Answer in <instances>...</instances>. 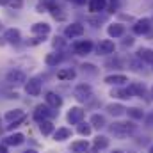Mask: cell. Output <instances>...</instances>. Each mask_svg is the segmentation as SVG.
<instances>
[{"mask_svg":"<svg viewBox=\"0 0 153 153\" xmlns=\"http://www.w3.org/2000/svg\"><path fill=\"white\" fill-rule=\"evenodd\" d=\"M135 128H137V126H135L132 121H117V123H114V125L111 126V132L114 134V137L123 139V137L132 135V134L135 132Z\"/></svg>","mask_w":153,"mask_h":153,"instance_id":"6da1fadb","label":"cell"},{"mask_svg":"<svg viewBox=\"0 0 153 153\" xmlns=\"http://www.w3.org/2000/svg\"><path fill=\"white\" fill-rule=\"evenodd\" d=\"M25 91L30 96H38L39 93H41V82H39V78H30L25 84Z\"/></svg>","mask_w":153,"mask_h":153,"instance_id":"7a4b0ae2","label":"cell"},{"mask_svg":"<svg viewBox=\"0 0 153 153\" xmlns=\"http://www.w3.org/2000/svg\"><path fill=\"white\" fill-rule=\"evenodd\" d=\"M114 43L111 39H105V41H100V45L96 46V52H98V55H109L114 52Z\"/></svg>","mask_w":153,"mask_h":153,"instance_id":"3957f363","label":"cell"},{"mask_svg":"<svg viewBox=\"0 0 153 153\" xmlns=\"http://www.w3.org/2000/svg\"><path fill=\"white\" fill-rule=\"evenodd\" d=\"M75 96H76V100H80V102H85V100H89V98H91V87H89V85H85V84H80V85H76Z\"/></svg>","mask_w":153,"mask_h":153,"instance_id":"277c9868","label":"cell"},{"mask_svg":"<svg viewBox=\"0 0 153 153\" xmlns=\"http://www.w3.org/2000/svg\"><path fill=\"white\" fill-rule=\"evenodd\" d=\"M82 119H84V111H82L80 107H73V109L68 112V121H70L71 125H78Z\"/></svg>","mask_w":153,"mask_h":153,"instance_id":"5b68a950","label":"cell"},{"mask_svg":"<svg viewBox=\"0 0 153 153\" xmlns=\"http://www.w3.org/2000/svg\"><path fill=\"white\" fill-rule=\"evenodd\" d=\"M75 52L78 55H85V53H89L91 50H93V43L91 41H80V43H75Z\"/></svg>","mask_w":153,"mask_h":153,"instance_id":"8992f818","label":"cell"},{"mask_svg":"<svg viewBox=\"0 0 153 153\" xmlns=\"http://www.w3.org/2000/svg\"><path fill=\"white\" fill-rule=\"evenodd\" d=\"M150 27H152V22L150 20H139L135 25H134V32L135 34H146L148 30H150Z\"/></svg>","mask_w":153,"mask_h":153,"instance_id":"52a82bcc","label":"cell"},{"mask_svg":"<svg viewBox=\"0 0 153 153\" xmlns=\"http://www.w3.org/2000/svg\"><path fill=\"white\" fill-rule=\"evenodd\" d=\"M50 114H52V111H50L48 105H38L36 107V112H34V117L41 123V121H45V117H48Z\"/></svg>","mask_w":153,"mask_h":153,"instance_id":"ba28073f","label":"cell"},{"mask_svg":"<svg viewBox=\"0 0 153 153\" xmlns=\"http://www.w3.org/2000/svg\"><path fill=\"white\" fill-rule=\"evenodd\" d=\"M7 82L9 84H22V82H25V73L20 70H14L7 75Z\"/></svg>","mask_w":153,"mask_h":153,"instance_id":"9c48e42d","label":"cell"},{"mask_svg":"<svg viewBox=\"0 0 153 153\" xmlns=\"http://www.w3.org/2000/svg\"><path fill=\"white\" fill-rule=\"evenodd\" d=\"M5 119L11 121V123H16V121H23L25 119V112L20 111V109H14V111H9L5 114Z\"/></svg>","mask_w":153,"mask_h":153,"instance_id":"30bf717a","label":"cell"},{"mask_svg":"<svg viewBox=\"0 0 153 153\" xmlns=\"http://www.w3.org/2000/svg\"><path fill=\"white\" fill-rule=\"evenodd\" d=\"M84 34V27L80 23H73L66 29V36L68 38H76V36H82Z\"/></svg>","mask_w":153,"mask_h":153,"instance_id":"8fae6325","label":"cell"},{"mask_svg":"<svg viewBox=\"0 0 153 153\" xmlns=\"http://www.w3.org/2000/svg\"><path fill=\"white\" fill-rule=\"evenodd\" d=\"M46 103L50 105V107H53V109H57V107H61L62 105V100H61V96H57L55 93H46Z\"/></svg>","mask_w":153,"mask_h":153,"instance_id":"7c38bea8","label":"cell"},{"mask_svg":"<svg viewBox=\"0 0 153 153\" xmlns=\"http://www.w3.org/2000/svg\"><path fill=\"white\" fill-rule=\"evenodd\" d=\"M105 5H107V2H105V0H91V2H89V9H91L93 13L103 11V9H105Z\"/></svg>","mask_w":153,"mask_h":153,"instance_id":"4fadbf2b","label":"cell"},{"mask_svg":"<svg viewBox=\"0 0 153 153\" xmlns=\"http://www.w3.org/2000/svg\"><path fill=\"white\" fill-rule=\"evenodd\" d=\"M123 34H125V27H123V25L116 23V25H111V27H109V36L119 38V36H123Z\"/></svg>","mask_w":153,"mask_h":153,"instance_id":"5bb4252c","label":"cell"},{"mask_svg":"<svg viewBox=\"0 0 153 153\" xmlns=\"http://www.w3.org/2000/svg\"><path fill=\"white\" fill-rule=\"evenodd\" d=\"M71 135V130L70 128H59L55 134H53V139L55 141H64V139H68Z\"/></svg>","mask_w":153,"mask_h":153,"instance_id":"9a60e30c","label":"cell"},{"mask_svg":"<svg viewBox=\"0 0 153 153\" xmlns=\"http://www.w3.org/2000/svg\"><path fill=\"white\" fill-rule=\"evenodd\" d=\"M23 134H14V135H11V137H7L5 139V144H11V146H18V144H22L23 143Z\"/></svg>","mask_w":153,"mask_h":153,"instance_id":"2e32d148","label":"cell"},{"mask_svg":"<svg viewBox=\"0 0 153 153\" xmlns=\"http://www.w3.org/2000/svg\"><path fill=\"white\" fill-rule=\"evenodd\" d=\"M32 32L45 36V34L50 32V25H46V23H36V25H32Z\"/></svg>","mask_w":153,"mask_h":153,"instance_id":"e0dca14e","label":"cell"},{"mask_svg":"<svg viewBox=\"0 0 153 153\" xmlns=\"http://www.w3.org/2000/svg\"><path fill=\"white\" fill-rule=\"evenodd\" d=\"M137 55L146 62H153V50H150V48H141L137 52Z\"/></svg>","mask_w":153,"mask_h":153,"instance_id":"ac0fdd59","label":"cell"},{"mask_svg":"<svg viewBox=\"0 0 153 153\" xmlns=\"http://www.w3.org/2000/svg\"><path fill=\"white\" fill-rule=\"evenodd\" d=\"M112 96L121 98V100H128V98H132L134 94H132L130 89H116V91H112Z\"/></svg>","mask_w":153,"mask_h":153,"instance_id":"d6986e66","label":"cell"},{"mask_svg":"<svg viewBox=\"0 0 153 153\" xmlns=\"http://www.w3.org/2000/svg\"><path fill=\"white\" fill-rule=\"evenodd\" d=\"M5 39H7L9 43H18V41H20V30L9 29V30L5 32Z\"/></svg>","mask_w":153,"mask_h":153,"instance_id":"ffe728a7","label":"cell"},{"mask_svg":"<svg viewBox=\"0 0 153 153\" xmlns=\"http://www.w3.org/2000/svg\"><path fill=\"white\" fill-rule=\"evenodd\" d=\"M53 7H57V4H55V0H41V2L38 4V9L41 11V13H43L45 9H50V11H52Z\"/></svg>","mask_w":153,"mask_h":153,"instance_id":"44dd1931","label":"cell"},{"mask_svg":"<svg viewBox=\"0 0 153 153\" xmlns=\"http://www.w3.org/2000/svg\"><path fill=\"white\" fill-rule=\"evenodd\" d=\"M39 128H41V132H43V135H50L52 132H53V125H52V121H41V125H39Z\"/></svg>","mask_w":153,"mask_h":153,"instance_id":"7402d4cb","label":"cell"},{"mask_svg":"<svg viewBox=\"0 0 153 153\" xmlns=\"http://www.w3.org/2000/svg\"><path fill=\"white\" fill-rule=\"evenodd\" d=\"M105 82L107 84H123V82H126V76L125 75H109V76H105Z\"/></svg>","mask_w":153,"mask_h":153,"instance_id":"603a6c76","label":"cell"},{"mask_svg":"<svg viewBox=\"0 0 153 153\" xmlns=\"http://www.w3.org/2000/svg\"><path fill=\"white\" fill-rule=\"evenodd\" d=\"M107 111H109V112H111L112 116H121L123 112H125V111H126V109H125L123 105H117V103L114 105V103H111V105L107 107Z\"/></svg>","mask_w":153,"mask_h":153,"instance_id":"cb8c5ba5","label":"cell"},{"mask_svg":"<svg viewBox=\"0 0 153 153\" xmlns=\"http://www.w3.org/2000/svg\"><path fill=\"white\" fill-rule=\"evenodd\" d=\"M89 148V144H87V141H76V143H73L71 144V150L75 153H78V152H85Z\"/></svg>","mask_w":153,"mask_h":153,"instance_id":"d4e9b609","label":"cell"},{"mask_svg":"<svg viewBox=\"0 0 153 153\" xmlns=\"http://www.w3.org/2000/svg\"><path fill=\"white\" fill-rule=\"evenodd\" d=\"M57 76L61 78V80H71V78H75V71L73 70H61Z\"/></svg>","mask_w":153,"mask_h":153,"instance_id":"484cf974","label":"cell"},{"mask_svg":"<svg viewBox=\"0 0 153 153\" xmlns=\"http://www.w3.org/2000/svg\"><path fill=\"white\" fill-rule=\"evenodd\" d=\"M128 89L132 91V94H141V96H143V94H144V91H146V89H144V84H137V82H135V84H132Z\"/></svg>","mask_w":153,"mask_h":153,"instance_id":"4316f807","label":"cell"},{"mask_svg":"<svg viewBox=\"0 0 153 153\" xmlns=\"http://www.w3.org/2000/svg\"><path fill=\"white\" fill-rule=\"evenodd\" d=\"M91 125H93V126H96V128H102V126L105 125V119H103V116L94 114L93 117H91Z\"/></svg>","mask_w":153,"mask_h":153,"instance_id":"83f0119b","label":"cell"},{"mask_svg":"<svg viewBox=\"0 0 153 153\" xmlns=\"http://www.w3.org/2000/svg\"><path fill=\"white\" fill-rule=\"evenodd\" d=\"M45 61H46V64H50V66H53V64H57V62L61 61V55H59V53H48Z\"/></svg>","mask_w":153,"mask_h":153,"instance_id":"f1b7e54d","label":"cell"},{"mask_svg":"<svg viewBox=\"0 0 153 153\" xmlns=\"http://www.w3.org/2000/svg\"><path fill=\"white\" fill-rule=\"evenodd\" d=\"M107 146H109L107 137H96V139H94V148H96V150H100V148H107Z\"/></svg>","mask_w":153,"mask_h":153,"instance_id":"f546056e","label":"cell"},{"mask_svg":"<svg viewBox=\"0 0 153 153\" xmlns=\"http://www.w3.org/2000/svg\"><path fill=\"white\" fill-rule=\"evenodd\" d=\"M128 116H132L134 119H141L143 117V111H139V109H128Z\"/></svg>","mask_w":153,"mask_h":153,"instance_id":"4dcf8cb0","label":"cell"},{"mask_svg":"<svg viewBox=\"0 0 153 153\" xmlns=\"http://www.w3.org/2000/svg\"><path fill=\"white\" fill-rule=\"evenodd\" d=\"M78 134L80 135H89L91 134V126L89 125H80L78 126Z\"/></svg>","mask_w":153,"mask_h":153,"instance_id":"1f68e13d","label":"cell"},{"mask_svg":"<svg viewBox=\"0 0 153 153\" xmlns=\"http://www.w3.org/2000/svg\"><path fill=\"white\" fill-rule=\"evenodd\" d=\"M11 7H22V0H9L7 2Z\"/></svg>","mask_w":153,"mask_h":153,"instance_id":"d6a6232c","label":"cell"},{"mask_svg":"<svg viewBox=\"0 0 153 153\" xmlns=\"http://www.w3.org/2000/svg\"><path fill=\"white\" fill-rule=\"evenodd\" d=\"M70 2H73L76 5H82V4H85V0H70Z\"/></svg>","mask_w":153,"mask_h":153,"instance_id":"836d02e7","label":"cell"},{"mask_svg":"<svg viewBox=\"0 0 153 153\" xmlns=\"http://www.w3.org/2000/svg\"><path fill=\"white\" fill-rule=\"evenodd\" d=\"M0 153H7V148H5V144H2V146H0Z\"/></svg>","mask_w":153,"mask_h":153,"instance_id":"e575fe53","label":"cell"},{"mask_svg":"<svg viewBox=\"0 0 153 153\" xmlns=\"http://www.w3.org/2000/svg\"><path fill=\"white\" fill-rule=\"evenodd\" d=\"M148 125H153V114L148 117Z\"/></svg>","mask_w":153,"mask_h":153,"instance_id":"d590c367","label":"cell"},{"mask_svg":"<svg viewBox=\"0 0 153 153\" xmlns=\"http://www.w3.org/2000/svg\"><path fill=\"white\" fill-rule=\"evenodd\" d=\"M25 153H36V152H34V150H27Z\"/></svg>","mask_w":153,"mask_h":153,"instance_id":"8d00e7d4","label":"cell"},{"mask_svg":"<svg viewBox=\"0 0 153 153\" xmlns=\"http://www.w3.org/2000/svg\"><path fill=\"white\" fill-rule=\"evenodd\" d=\"M0 134H2V126H0Z\"/></svg>","mask_w":153,"mask_h":153,"instance_id":"74e56055","label":"cell"},{"mask_svg":"<svg viewBox=\"0 0 153 153\" xmlns=\"http://www.w3.org/2000/svg\"><path fill=\"white\" fill-rule=\"evenodd\" d=\"M152 96H153V89H152Z\"/></svg>","mask_w":153,"mask_h":153,"instance_id":"f35d334b","label":"cell"},{"mask_svg":"<svg viewBox=\"0 0 153 153\" xmlns=\"http://www.w3.org/2000/svg\"><path fill=\"white\" fill-rule=\"evenodd\" d=\"M114 153H121V152H114Z\"/></svg>","mask_w":153,"mask_h":153,"instance_id":"ab89813d","label":"cell"},{"mask_svg":"<svg viewBox=\"0 0 153 153\" xmlns=\"http://www.w3.org/2000/svg\"><path fill=\"white\" fill-rule=\"evenodd\" d=\"M152 153H153V148H152Z\"/></svg>","mask_w":153,"mask_h":153,"instance_id":"60d3db41","label":"cell"}]
</instances>
